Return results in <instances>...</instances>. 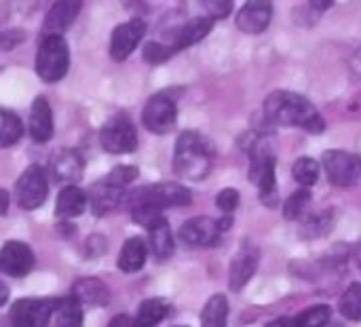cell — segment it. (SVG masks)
<instances>
[{
	"instance_id": "1",
	"label": "cell",
	"mask_w": 361,
	"mask_h": 327,
	"mask_svg": "<svg viewBox=\"0 0 361 327\" xmlns=\"http://www.w3.org/2000/svg\"><path fill=\"white\" fill-rule=\"evenodd\" d=\"M264 118L271 125L300 127L311 133H322L326 127L317 108L305 95L292 91L271 93L264 101Z\"/></svg>"
},
{
	"instance_id": "2",
	"label": "cell",
	"mask_w": 361,
	"mask_h": 327,
	"mask_svg": "<svg viewBox=\"0 0 361 327\" xmlns=\"http://www.w3.org/2000/svg\"><path fill=\"white\" fill-rule=\"evenodd\" d=\"M214 165V148L199 131H184L176 142L173 171L190 182H199L209 175Z\"/></svg>"
},
{
	"instance_id": "3",
	"label": "cell",
	"mask_w": 361,
	"mask_h": 327,
	"mask_svg": "<svg viewBox=\"0 0 361 327\" xmlns=\"http://www.w3.org/2000/svg\"><path fill=\"white\" fill-rule=\"evenodd\" d=\"M250 154V180L254 186L260 188V195L267 205H273V199L277 197L275 190V154L262 137H256L252 144H247Z\"/></svg>"
},
{
	"instance_id": "4",
	"label": "cell",
	"mask_w": 361,
	"mask_h": 327,
	"mask_svg": "<svg viewBox=\"0 0 361 327\" xmlns=\"http://www.w3.org/2000/svg\"><path fill=\"white\" fill-rule=\"evenodd\" d=\"M70 51L63 36H44L36 53V72L47 82H57L68 74Z\"/></svg>"
},
{
	"instance_id": "5",
	"label": "cell",
	"mask_w": 361,
	"mask_h": 327,
	"mask_svg": "<svg viewBox=\"0 0 361 327\" xmlns=\"http://www.w3.org/2000/svg\"><path fill=\"white\" fill-rule=\"evenodd\" d=\"M99 144L110 154H129L137 148V131L129 116H112L99 131Z\"/></svg>"
},
{
	"instance_id": "6",
	"label": "cell",
	"mask_w": 361,
	"mask_h": 327,
	"mask_svg": "<svg viewBox=\"0 0 361 327\" xmlns=\"http://www.w3.org/2000/svg\"><path fill=\"white\" fill-rule=\"evenodd\" d=\"M49 197V180L42 167H27L15 184V203L21 209H38Z\"/></svg>"
},
{
	"instance_id": "7",
	"label": "cell",
	"mask_w": 361,
	"mask_h": 327,
	"mask_svg": "<svg viewBox=\"0 0 361 327\" xmlns=\"http://www.w3.org/2000/svg\"><path fill=\"white\" fill-rule=\"evenodd\" d=\"M192 201V195L186 186L182 184H171V182H161L152 186L137 188L131 197L129 203H148L159 209L165 207H182Z\"/></svg>"
},
{
	"instance_id": "8",
	"label": "cell",
	"mask_w": 361,
	"mask_h": 327,
	"mask_svg": "<svg viewBox=\"0 0 361 327\" xmlns=\"http://www.w3.org/2000/svg\"><path fill=\"white\" fill-rule=\"evenodd\" d=\"M55 298H21L8 311V323L13 327H49Z\"/></svg>"
},
{
	"instance_id": "9",
	"label": "cell",
	"mask_w": 361,
	"mask_h": 327,
	"mask_svg": "<svg viewBox=\"0 0 361 327\" xmlns=\"http://www.w3.org/2000/svg\"><path fill=\"white\" fill-rule=\"evenodd\" d=\"M330 182L338 188H349L361 178V156L345 150H328L322 156Z\"/></svg>"
},
{
	"instance_id": "10",
	"label": "cell",
	"mask_w": 361,
	"mask_h": 327,
	"mask_svg": "<svg viewBox=\"0 0 361 327\" xmlns=\"http://www.w3.org/2000/svg\"><path fill=\"white\" fill-rule=\"evenodd\" d=\"M176 118H178V108L176 101L167 95H152L142 112V121L144 127L152 133H169L176 127Z\"/></svg>"
},
{
	"instance_id": "11",
	"label": "cell",
	"mask_w": 361,
	"mask_h": 327,
	"mask_svg": "<svg viewBox=\"0 0 361 327\" xmlns=\"http://www.w3.org/2000/svg\"><path fill=\"white\" fill-rule=\"evenodd\" d=\"M146 34V21L144 19H131L114 27L112 38H110V57L114 61L127 59L133 49L140 44V40Z\"/></svg>"
},
{
	"instance_id": "12",
	"label": "cell",
	"mask_w": 361,
	"mask_h": 327,
	"mask_svg": "<svg viewBox=\"0 0 361 327\" xmlns=\"http://www.w3.org/2000/svg\"><path fill=\"white\" fill-rule=\"evenodd\" d=\"M34 262V252L21 241H6L0 249V271L11 277H25Z\"/></svg>"
},
{
	"instance_id": "13",
	"label": "cell",
	"mask_w": 361,
	"mask_h": 327,
	"mask_svg": "<svg viewBox=\"0 0 361 327\" xmlns=\"http://www.w3.org/2000/svg\"><path fill=\"white\" fill-rule=\"evenodd\" d=\"M220 233L222 230H220L216 220H212L207 216H199V218H192V220L182 224L180 239L188 245H195V247H209V245L218 243Z\"/></svg>"
},
{
	"instance_id": "14",
	"label": "cell",
	"mask_w": 361,
	"mask_h": 327,
	"mask_svg": "<svg viewBox=\"0 0 361 327\" xmlns=\"http://www.w3.org/2000/svg\"><path fill=\"white\" fill-rule=\"evenodd\" d=\"M51 173H53L55 182L66 184V186H74L85 173V161L76 150L61 148L51 159Z\"/></svg>"
},
{
	"instance_id": "15",
	"label": "cell",
	"mask_w": 361,
	"mask_h": 327,
	"mask_svg": "<svg viewBox=\"0 0 361 327\" xmlns=\"http://www.w3.org/2000/svg\"><path fill=\"white\" fill-rule=\"evenodd\" d=\"M273 17V4L267 0L247 2L237 15V27L245 34H262Z\"/></svg>"
},
{
	"instance_id": "16",
	"label": "cell",
	"mask_w": 361,
	"mask_h": 327,
	"mask_svg": "<svg viewBox=\"0 0 361 327\" xmlns=\"http://www.w3.org/2000/svg\"><path fill=\"white\" fill-rule=\"evenodd\" d=\"M212 27H214V19H209L205 15L195 17V19L186 21L184 25H180L173 32L171 42L167 44L169 51H171V55L178 53V51H182V49H186V47H190V44H197L199 40H203L212 32Z\"/></svg>"
},
{
	"instance_id": "17",
	"label": "cell",
	"mask_w": 361,
	"mask_h": 327,
	"mask_svg": "<svg viewBox=\"0 0 361 327\" xmlns=\"http://www.w3.org/2000/svg\"><path fill=\"white\" fill-rule=\"evenodd\" d=\"M70 296L80 304V307H106L110 302V292L102 279L95 277H85L78 279L72 285Z\"/></svg>"
},
{
	"instance_id": "18",
	"label": "cell",
	"mask_w": 361,
	"mask_h": 327,
	"mask_svg": "<svg viewBox=\"0 0 361 327\" xmlns=\"http://www.w3.org/2000/svg\"><path fill=\"white\" fill-rule=\"evenodd\" d=\"M30 135L38 144H44L53 137V110L42 95H38L30 108Z\"/></svg>"
},
{
	"instance_id": "19",
	"label": "cell",
	"mask_w": 361,
	"mask_h": 327,
	"mask_svg": "<svg viewBox=\"0 0 361 327\" xmlns=\"http://www.w3.org/2000/svg\"><path fill=\"white\" fill-rule=\"evenodd\" d=\"M80 2H72V0H61L55 2L49 11V15L44 17V25L42 32L44 36H61V32L66 27L72 25V21L76 19L78 11H80Z\"/></svg>"
},
{
	"instance_id": "20",
	"label": "cell",
	"mask_w": 361,
	"mask_h": 327,
	"mask_svg": "<svg viewBox=\"0 0 361 327\" xmlns=\"http://www.w3.org/2000/svg\"><path fill=\"white\" fill-rule=\"evenodd\" d=\"M258 266V254L254 249H241L233 262H231V271H228V283L233 292H241L247 281L254 277Z\"/></svg>"
},
{
	"instance_id": "21",
	"label": "cell",
	"mask_w": 361,
	"mask_h": 327,
	"mask_svg": "<svg viewBox=\"0 0 361 327\" xmlns=\"http://www.w3.org/2000/svg\"><path fill=\"white\" fill-rule=\"evenodd\" d=\"M89 201H91V209L95 218H102L106 214H110L112 209H116L123 201V190L116 186H110L108 182H97L91 186L89 190Z\"/></svg>"
},
{
	"instance_id": "22",
	"label": "cell",
	"mask_w": 361,
	"mask_h": 327,
	"mask_svg": "<svg viewBox=\"0 0 361 327\" xmlns=\"http://www.w3.org/2000/svg\"><path fill=\"white\" fill-rule=\"evenodd\" d=\"M87 207V195L78 186H66L61 188L57 203H55V216L59 220H70L76 218L85 211Z\"/></svg>"
},
{
	"instance_id": "23",
	"label": "cell",
	"mask_w": 361,
	"mask_h": 327,
	"mask_svg": "<svg viewBox=\"0 0 361 327\" xmlns=\"http://www.w3.org/2000/svg\"><path fill=\"white\" fill-rule=\"evenodd\" d=\"M148 258V247L140 237H131L125 241L121 256H118V269L123 273H137Z\"/></svg>"
},
{
	"instance_id": "24",
	"label": "cell",
	"mask_w": 361,
	"mask_h": 327,
	"mask_svg": "<svg viewBox=\"0 0 361 327\" xmlns=\"http://www.w3.org/2000/svg\"><path fill=\"white\" fill-rule=\"evenodd\" d=\"M169 315V304L163 298L144 300L133 317V327H157Z\"/></svg>"
},
{
	"instance_id": "25",
	"label": "cell",
	"mask_w": 361,
	"mask_h": 327,
	"mask_svg": "<svg viewBox=\"0 0 361 327\" xmlns=\"http://www.w3.org/2000/svg\"><path fill=\"white\" fill-rule=\"evenodd\" d=\"M82 326V307L72 298H59L51 317V327H80Z\"/></svg>"
},
{
	"instance_id": "26",
	"label": "cell",
	"mask_w": 361,
	"mask_h": 327,
	"mask_svg": "<svg viewBox=\"0 0 361 327\" xmlns=\"http://www.w3.org/2000/svg\"><path fill=\"white\" fill-rule=\"evenodd\" d=\"M228 317V300L222 294H216L207 300L201 311V326L203 327H226Z\"/></svg>"
},
{
	"instance_id": "27",
	"label": "cell",
	"mask_w": 361,
	"mask_h": 327,
	"mask_svg": "<svg viewBox=\"0 0 361 327\" xmlns=\"http://www.w3.org/2000/svg\"><path fill=\"white\" fill-rule=\"evenodd\" d=\"M23 135V125L19 116L6 108H0V146H13L21 140Z\"/></svg>"
},
{
	"instance_id": "28",
	"label": "cell",
	"mask_w": 361,
	"mask_h": 327,
	"mask_svg": "<svg viewBox=\"0 0 361 327\" xmlns=\"http://www.w3.org/2000/svg\"><path fill=\"white\" fill-rule=\"evenodd\" d=\"M150 247L159 260H165L173 254V235H171V228L167 222H163L150 230Z\"/></svg>"
},
{
	"instance_id": "29",
	"label": "cell",
	"mask_w": 361,
	"mask_h": 327,
	"mask_svg": "<svg viewBox=\"0 0 361 327\" xmlns=\"http://www.w3.org/2000/svg\"><path fill=\"white\" fill-rule=\"evenodd\" d=\"M338 311L349 321H361V283L349 285V290L341 296Z\"/></svg>"
},
{
	"instance_id": "30",
	"label": "cell",
	"mask_w": 361,
	"mask_h": 327,
	"mask_svg": "<svg viewBox=\"0 0 361 327\" xmlns=\"http://www.w3.org/2000/svg\"><path fill=\"white\" fill-rule=\"evenodd\" d=\"M292 175L294 180L302 186V188H309L317 182L319 178V165L315 159H309V156H300L294 167H292Z\"/></svg>"
},
{
	"instance_id": "31",
	"label": "cell",
	"mask_w": 361,
	"mask_h": 327,
	"mask_svg": "<svg viewBox=\"0 0 361 327\" xmlns=\"http://www.w3.org/2000/svg\"><path fill=\"white\" fill-rule=\"evenodd\" d=\"M330 317H332L330 307H326V304L311 307V309L302 311V313L292 321V327H326L330 323Z\"/></svg>"
},
{
	"instance_id": "32",
	"label": "cell",
	"mask_w": 361,
	"mask_h": 327,
	"mask_svg": "<svg viewBox=\"0 0 361 327\" xmlns=\"http://www.w3.org/2000/svg\"><path fill=\"white\" fill-rule=\"evenodd\" d=\"M309 205H311V192L307 188H300L286 201L283 216L288 220H300L305 216V211L309 209Z\"/></svg>"
},
{
	"instance_id": "33",
	"label": "cell",
	"mask_w": 361,
	"mask_h": 327,
	"mask_svg": "<svg viewBox=\"0 0 361 327\" xmlns=\"http://www.w3.org/2000/svg\"><path fill=\"white\" fill-rule=\"evenodd\" d=\"M137 175H140L137 167H133V165H116V167L104 178V182H108L110 186H116V188L125 190V186L131 184Z\"/></svg>"
},
{
	"instance_id": "34",
	"label": "cell",
	"mask_w": 361,
	"mask_h": 327,
	"mask_svg": "<svg viewBox=\"0 0 361 327\" xmlns=\"http://www.w3.org/2000/svg\"><path fill=\"white\" fill-rule=\"evenodd\" d=\"M239 201H241L239 192H237L235 188H226V190H222V192L218 195L216 205H218L220 211H224V216H228L231 211H235V209L239 207Z\"/></svg>"
},
{
	"instance_id": "35",
	"label": "cell",
	"mask_w": 361,
	"mask_h": 327,
	"mask_svg": "<svg viewBox=\"0 0 361 327\" xmlns=\"http://www.w3.org/2000/svg\"><path fill=\"white\" fill-rule=\"evenodd\" d=\"M171 57V51L167 44H161V42H148L146 49H144V59L150 61V63H161L165 59Z\"/></svg>"
},
{
	"instance_id": "36",
	"label": "cell",
	"mask_w": 361,
	"mask_h": 327,
	"mask_svg": "<svg viewBox=\"0 0 361 327\" xmlns=\"http://www.w3.org/2000/svg\"><path fill=\"white\" fill-rule=\"evenodd\" d=\"M201 6L207 11L205 17H209V19H222V17H226V15L231 13L233 2H231V0H222V2L209 0V2H201Z\"/></svg>"
},
{
	"instance_id": "37",
	"label": "cell",
	"mask_w": 361,
	"mask_h": 327,
	"mask_svg": "<svg viewBox=\"0 0 361 327\" xmlns=\"http://www.w3.org/2000/svg\"><path fill=\"white\" fill-rule=\"evenodd\" d=\"M23 40H25L23 30H4V32H0V49L2 51H11L17 44H21Z\"/></svg>"
},
{
	"instance_id": "38",
	"label": "cell",
	"mask_w": 361,
	"mask_h": 327,
	"mask_svg": "<svg viewBox=\"0 0 361 327\" xmlns=\"http://www.w3.org/2000/svg\"><path fill=\"white\" fill-rule=\"evenodd\" d=\"M108 327H133V319L129 315H116V317H112Z\"/></svg>"
},
{
	"instance_id": "39",
	"label": "cell",
	"mask_w": 361,
	"mask_h": 327,
	"mask_svg": "<svg viewBox=\"0 0 361 327\" xmlns=\"http://www.w3.org/2000/svg\"><path fill=\"white\" fill-rule=\"evenodd\" d=\"M8 203H11V197L4 188H0V216H4L8 211Z\"/></svg>"
},
{
	"instance_id": "40",
	"label": "cell",
	"mask_w": 361,
	"mask_h": 327,
	"mask_svg": "<svg viewBox=\"0 0 361 327\" xmlns=\"http://www.w3.org/2000/svg\"><path fill=\"white\" fill-rule=\"evenodd\" d=\"M353 262H355V266L360 269L361 273V241L353 247Z\"/></svg>"
},
{
	"instance_id": "41",
	"label": "cell",
	"mask_w": 361,
	"mask_h": 327,
	"mask_svg": "<svg viewBox=\"0 0 361 327\" xmlns=\"http://www.w3.org/2000/svg\"><path fill=\"white\" fill-rule=\"evenodd\" d=\"M267 327H292V319H288V317H281V319H277V321L269 323Z\"/></svg>"
},
{
	"instance_id": "42",
	"label": "cell",
	"mask_w": 361,
	"mask_h": 327,
	"mask_svg": "<svg viewBox=\"0 0 361 327\" xmlns=\"http://www.w3.org/2000/svg\"><path fill=\"white\" fill-rule=\"evenodd\" d=\"M8 300V288L0 281V307Z\"/></svg>"
},
{
	"instance_id": "43",
	"label": "cell",
	"mask_w": 361,
	"mask_h": 327,
	"mask_svg": "<svg viewBox=\"0 0 361 327\" xmlns=\"http://www.w3.org/2000/svg\"><path fill=\"white\" fill-rule=\"evenodd\" d=\"M180 327H184V326H180Z\"/></svg>"
}]
</instances>
